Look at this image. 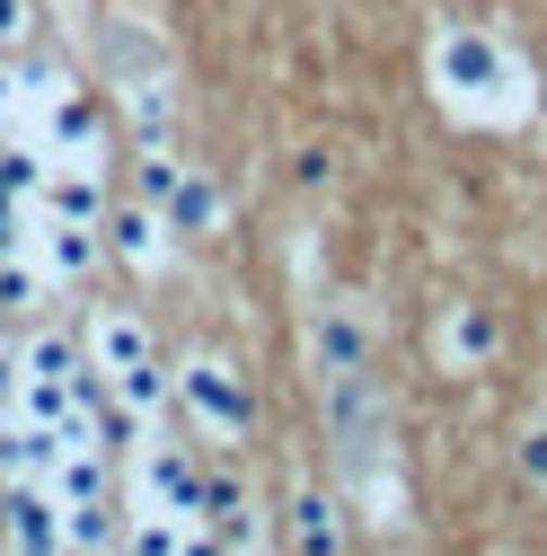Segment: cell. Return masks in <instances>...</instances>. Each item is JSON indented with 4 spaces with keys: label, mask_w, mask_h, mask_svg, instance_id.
<instances>
[{
    "label": "cell",
    "mask_w": 547,
    "mask_h": 556,
    "mask_svg": "<svg viewBox=\"0 0 547 556\" xmlns=\"http://www.w3.org/2000/svg\"><path fill=\"white\" fill-rule=\"evenodd\" d=\"M424 72L433 89L459 106V115H521L530 106V72H521V53L486 27H442L433 53H424Z\"/></svg>",
    "instance_id": "cell-1"
},
{
    "label": "cell",
    "mask_w": 547,
    "mask_h": 556,
    "mask_svg": "<svg viewBox=\"0 0 547 556\" xmlns=\"http://www.w3.org/2000/svg\"><path fill=\"white\" fill-rule=\"evenodd\" d=\"M168 406L186 415L194 442H221V451H239L256 433V389L221 344H194L186 363H168Z\"/></svg>",
    "instance_id": "cell-2"
},
{
    "label": "cell",
    "mask_w": 547,
    "mask_h": 556,
    "mask_svg": "<svg viewBox=\"0 0 547 556\" xmlns=\"http://www.w3.org/2000/svg\"><path fill=\"white\" fill-rule=\"evenodd\" d=\"M318 415H327V451H335V468H345L354 485L380 477V459H389V406H380V380H371V371H335V380H318Z\"/></svg>",
    "instance_id": "cell-3"
},
{
    "label": "cell",
    "mask_w": 547,
    "mask_h": 556,
    "mask_svg": "<svg viewBox=\"0 0 547 556\" xmlns=\"http://www.w3.org/2000/svg\"><path fill=\"white\" fill-rule=\"evenodd\" d=\"M301 363H309V380L371 371V309H362L354 292H327V301H309V318H301Z\"/></svg>",
    "instance_id": "cell-4"
},
{
    "label": "cell",
    "mask_w": 547,
    "mask_h": 556,
    "mask_svg": "<svg viewBox=\"0 0 547 556\" xmlns=\"http://www.w3.org/2000/svg\"><path fill=\"white\" fill-rule=\"evenodd\" d=\"M194 521H203V539L213 547H274V521H265V495H256V477L247 468H203V495H194Z\"/></svg>",
    "instance_id": "cell-5"
},
{
    "label": "cell",
    "mask_w": 547,
    "mask_h": 556,
    "mask_svg": "<svg viewBox=\"0 0 547 556\" xmlns=\"http://www.w3.org/2000/svg\"><path fill=\"white\" fill-rule=\"evenodd\" d=\"M27 132L53 151V160H98L106 168V124H98V98L72 80V89H53V98H36L27 106Z\"/></svg>",
    "instance_id": "cell-6"
},
{
    "label": "cell",
    "mask_w": 547,
    "mask_h": 556,
    "mask_svg": "<svg viewBox=\"0 0 547 556\" xmlns=\"http://www.w3.org/2000/svg\"><path fill=\"white\" fill-rule=\"evenodd\" d=\"M203 495V459L186 442H160V425L142 433V459H132V504L142 513H194Z\"/></svg>",
    "instance_id": "cell-7"
},
{
    "label": "cell",
    "mask_w": 547,
    "mask_h": 556,
    "mask_svg": "<svg viewBox=\"0 0 547 556\" xmlns=\"http://www.w3.org/2000/svg\"><path fill=\"white\" fill-rule=\"evenodd\" d=\"M98 239H106V256H115L124 274H160V265H168V248H177L168 213H160V203H142V194H124V203H106V222H98Z\"/></svg>",
    "instance_id": "cell-8"
},
{
    "label": "cell",
    "mask_w": 547,
    "mask_h": 556,
    "mask_svg": "<svg viewBox=\"0 0 547 556\" xmlns=\"http://www.w3.org/2000/svg\"><path fill=\"white\" fill-rule=\"evenodd\" d=\"M283 547H309V556H345L354 547V521H345V495L335 485H292L283 495V521H274Z\"/></svg>",
    "instance_id": "cell-9"
},
{
    "label": "cell",
    "mask_w": 547,
    "mask_h": 556,
    "mask_svg": "<svg viewBox=\"0 0 547 556\" xmlns=\"http://www.w3.org/2000/svg\"><path fill=\"white\" fill-rule=\"evenodd\" d=\"M0 547H27V556L62 547V504L44 477H0Z\"/></svg>",
    "instance_id": "cell-10"
},
{
    "label": "cell",
    "mask_w": 547,
    "mask_h": 556,
    "mask_svg": "<svg viewBox=\"0 0 547 556\" xmlns=\"http://www.w3.org/2000/svg\"><path fill=\"white\" fill-rule=\"evenodd\" d=\"M433 354H442V371H486V363L504 354V309L450 301V309L433 318Z\"/></svg>",
    "instance_id": "cell-11"
},
{
    "label": "cell",
    "mask_w": 547,
    "mask_h": 556,
    "mask_svg": "<svg viewBox=\"0 0 547 556\" xmlns=\"http://www.w3.org/2000/svg\"><path fill=\"white\" fill-rule=\"evenodd\" d=\"M80 354H89V371H132V363H142V354H160V344H151V318L142 309H124V301H106V309H89L80 318Z\"/></svg>",
    "instance_id": "cell-12"
},
{
    "label": "cell",
    "mask_w": 547,
    "mask_h": 556,
    "mask_svg": "<svg viewBox=\"0 0 547 556\" xmlns=\"http://www.w3.org/2000/svg\"><path fill=\"white\" fill-rule=\"evenodd\" d=\"M106 203H115V194H106V168H98V160H53V168H44V194H36V213H44V222H80V230H98Z\"/></svg>",
    "instance_id": "cell-13"
},
{
    "label": "cell",
    "mask_w": 547,
    "mask_h": 556,
    "mask_svg": "<svg viewBox=\"0 0 547 556\" xmlns=\"http://www.w3.org/2000/svg\"><path fill=\"white\" fill-rule=\"evenodd\" d=\"M44 485H53V504L62 513H89V504H115V451H98V442H72L53 468H44Z\"/></svg>",
    "instance_id": "cell-14"
},
{
    "label": "cell",
    "mask_w": 547,
    "mask_h": 556,
    "mask_svg": "<svg viewBox=\"0 0 547 556\" xmlns=\"http://www.w3.org/2000/svg\"><path fill=\"white\" fill-rule=\"evenodd\" d=\"M27 248H36V265L53 274V283H89L98 256H106L98 230H80V222H44V213H36V239H27Z\"/></svg>",
    "instance_id": "cell-15"
},
{
    "label": "cell",
    "mask_w": 547,
    "mask_h": 556,
    "mask_svg": "<svg viewBox=\"0 0 547 556\" xmlns=\"http://www.w3.org/2000/svg\"><path fill=\"white\" fill-rule=\"evenodd\" d=\"M160 213H168V230H177V239H221V230H230V194L203 177V168H186V177H177V194L160 203Z\"/></svg>",
    "instance_id": "cell-16"
},
{
    "label": "cell",
    "mask_w": 547,
    "mask_h": 556,
    "mask_svg": "<svg viewBox=\"0 0 547 556\" xmlns=\"http://www.w3.org/2000/svg\"><path fill=\"white\" fill-rule=\"evenodd\" d=\"M62 301V283L36 265V248H10L0 256V318H44Z\"/></svg>",
    "instance_id": "cell-17"
},
{
    "label": "cell",
    "mask_w": 547,
    "mask_h": 556,
    "mask_svg": "<svg viewBox=\"0 0 547 556\" xmlns=\"http://www.w3.org/2000/svg\"><path fill=\"white\" fill-rule=\"evenodd\" d=\"M18 371H27V380H80L89 354H80V336H72V327H53V318H44V327L18 344Z\"/></svg>",
    "instance_id": "cell-18"
},
{
    "label": "cell",
    "mask_w": 547,
    "mask_h": 556,
    "mask_svg": "<svg viewBox=\"0 0 547 556\" xmlns=\"http://www.w3.org/2000/svg\"><path fill=\"white\" fill-rule=\"evenodd\" d=\"M106 397L132 415V425H160V406H168V363H160V354H142L132 371H115V380H106Z\"/></svg>",
    "instance_id": "cell-19"
},
{
    "label": "cell",
    "mask_w": 547,
    "mask_h": 556,
    "mask_svg": "<svg viewBox=\"0 0 547 556\" xmlns=\"http://www.w3.org/2000/svg\"><path fill=\"white\" fill-rule=\"evenodd\" d=\"M186 168H194V160H186L177 142H142V151H132V194H142V203H168Z\"/></svg>",
    "instance_id": "cell-20"
},
{
    "label": "cell",
    "mask_w": 547,
    "mask_h": 556,
    "mask_svg": "<svg viewBox=\"0 0 547 556\" xmlns=\"http://www.w3.org/2000/svg\"><path fill=\"white\" fill-rule=\"evenodd\" d=\"M115 98H124V115H132L142 142H168V115H177V106H168V80H124Z\"/></svg>",
    "instance_id": "cell-21"
},
{
    "label": "cell",
    "mask_w": 547,
    "mask_h": 556,
    "mask_svg": "<svg viewBox=\"0 0 547 556\" xmlns=\"http://www.w3.org/2000/svg\"><path fill=\"white\" fill-rule=\"evenodd\" d=\"M512 468L538 485V495H547V415H530V425H521V442H512Z\"/></svg>",
    "instance_id": "cell-22"
},
{
    "label": "cell",
    "mask_w": 547,
    "mask_h": 556,
    "mask_svg": "<svg viewBox=\"0 0 547 556\" xmlns=\"http://www.w3.org/2000/svg\"><path fill=\"white\" fill-rule=\"evenodd\" d=\"M27 27H36V0H0V53H18Z\"/></svg>",
    "instance_id": "cell-23"
},
{
    "label": "cell",
    "mask_w": 547,
    "mask_h": 556,
    "mask_svg": "<svg viewBox=\"0 0 547 556\" xmlns=\"http://www.w3.org/2000/svg\"><path fill=\"white\" fill-rule=\"evenodd\" d=\"M292 177H301V186H309V194H318V186H327V177H335V151H301V168H292Z\"/></svg>",
    "instance_id": "cell-24"
},
{
    "label": "cell",
    "mask_w": 547,
    "mask_h": 556,
    "mask_svg": "<svg viewBox=\"0 0 547 556\" xmlns=\"http://www.w3.org/2000/svg\"><path fill=\"white\" fill-rule=\"evenodd\" d=\"M62 10H80V0H62Z\"/></svg>",
    "instance_id": "cell-25"
},
{
    "label": "cell",
    "mask_w": 547,
    "mask_h": 556,
    "mask_svg": "<svg viewBox=\"0 0 547 556\" xmlns=\"http://www.w3.org/2000/svg\"><path fill=\"white\" fill-rule=\"evenodd\" d=\"M0 336H10V318H0Z\"/></svg>",
    "instance_id": "cell-26"
}]
</instances>
